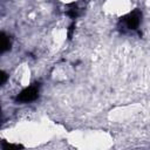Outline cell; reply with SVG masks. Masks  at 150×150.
<instances>
[{"instance_id": "1", "label": "cell", "mask_w": 150, "mask_h": 150, "mask_svg": "<svg viewBox=\"0 0 150 150\" xmlns=\"http://www.w3.org/2000/svg\"><path fill=\"white\" fill-rule=\"evenodd\" d=\"M141 18H142L141 12L138 9H135L122 19V23L128 29H137L141 23Z\"/></svg>"}, {"instance_id": "2", "label": "cell", "mask_w": 150, "mask_h": 150, "mask_svg": "<svg viewBox=\"0 0 150 150\" xmlns=\"http://www.w3.org/2000/svg\"><path fill=\"white\" fill-rule=\"evenodd\" d=\"M39 88L38 86H30L26 89H23L19 95H18V101L19 102H30L38 97Z\"/></svg>"}, {"instance_id": "3", "label": "cell", "mask_w": 150, "mask_h": 150, "mask_svg": "<svg viewBox=\"0 0 150 150\" xmlns=\"http://www.w3.org/2000/svg\"><path fill=\"white\" fill-rule=\"evenodd\" d=\"M11 47V41L7 35H5V33H1V52H6L7 49H9Z\"/></svg>"}, {"instance_id": "4", "label": "cell", "mask_w": 150, "mask_h": 150, "mask_svg": "<svg viewBox=\"0 0 150 150\" xmlns=\"http://www.w3.org/2000/svg\"><path fill=\"white\" fill-rule=\"evenodd\" d=\"M79 13H80V9H79V7L77 6H71L69 9H68V12H67V14L71 18V19H75V18H77L79 16Z\"/></svg>"}, {"instance_id": "5", "label": "cell", "mask_w": 150, "mask_h": 150, "mask_svg": "<svg viewBox=\"0 0 150 150\" xmlns=\"http://www.w3.org/2000/svg\"><path fill=\"white\" fill-rule=\"evenodd\" d=\"M9 148H22V146L19 145V144H9V143L4 145V149H9Z\"/></svg>"}, {"instance_id": "6", "label": "cell", "mask_w": 150, "mask_h": 150, "mask_svg": "<svg viewBox=\"0 0 150 150\" xmlns=\"http://www.w3.org/2000/svg\"><path fill=\"white\" fill-rule=\"evenodd\" d=\"M6 79H7V76H6V74L2 71L1 73V84H4L5 83V81H6Z\"/></svg>"}]
</instances>
